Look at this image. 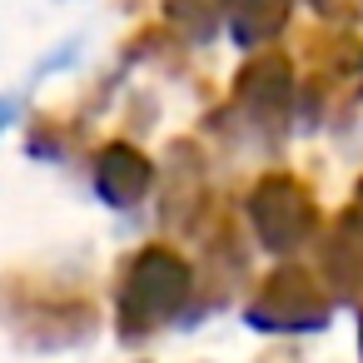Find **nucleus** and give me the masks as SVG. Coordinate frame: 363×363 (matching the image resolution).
<instances>
[{
	"instance_id": "obj_1",
	"label": "nucleus",
	"mask_w": 363,
	"mask_h": 363,
	"mask_svg": "<svg viewBox=\"0 0 363 363\" xmlns=\"http://www.w3.org/2000/svg\"><path fill=\"white\" fill-rule=\"evenodd\" d=\"M189 298H194L189 259L169 244H150L125 264L115 284V328L125 343H145L150 333L174 323L189 308Z\"/></svg>"
},
{
	"instance_id": "obj_2",
	"label": "nucleus",
	"mask_w": 363,
	"mask_h": 363,
	"mask_svg": "<svg viewBox=\"0 0 363 363\" xmlns=\"http://www.w3.org/2000/svg\"><path fill=\"white\" fill-rule=\"evenodd\" d=\"M328 313H333L328 289L298 264L274 269L244 303L249 328H264V333H318L328 323Z\"/></svg>"
},
{
	"instance_id": "obj_3",
	"label": "nucleus",
	"mask_w": 363,
	"mask_h": 363,
	"mask_svg": "<svg viewBox=\"0 0 363 363\" xmlns=\"http://www.w3.org/2000/svg\"><path fill=\"white\" fill-rule=\"evenodd\" d=\"M249 219L269 254H294L318 234V204L294 174H264L249 194Z\"/></svg>"
},
{
	"instance_id": "obj_4",
	"label": "nucleus",
	"mask_w": 363,
	"mask_h": 363,
	"mask_svg": "<svg viewBox=\"0 0 363 363\" xmlns=\"http://www.w3.org/2000/svg\"><path fill=\"white\" fill-rule=\"evenodd\" d=\"M323 279L333 294L358 298L363 294V209H343L338 224L323 239Z\"/></svg>"
},
{
	"instance_id": "obj_5",
	"label": "nucleus",
	"mask_w": 363,
	"mask_h": 363,
	"mask_svg": "<svg viewBox=\"0 0 363 363\" xmlns=\"http://www.w3.org/2000/svg\"><path fill=\"white\" fill-rule=\"evenodd\" d=\"M150 179H155V164L140 150H130V145H110L95 160V189L115 209H135L150 194Z\"/></svg>"
},
{
	"instance_id": "obj_6",
	"label": "nucleus",
	"mask_w": 363,
	"mask_h": 363,
	"mask_svg": "<svg viewBox=\"0 0 363 363\" xmlns=\"http://www.w3.org/2000/svg\"><path fill=\"white\" fill-rule=\"evenodd\" d=\"M239 100H244V110L259 120V125H284V105H289V70L279 65V60H259V65H249L244 70V80H239Z\"/></svg>"
},
{
	"instance_id": "obj_7",
	"label": "nucleus",
	"mask_w": 363,
	"mask_h": 363,
	"mask_svg": "<svg viewBox=\"0 0 363 363\" xmlns=\"http://www.w3.org/2000/svg\"><path fill=\"white\" fill-rule=\"evenodd\" d=\"M284 26V0H234V35L244 45L274 35Z\"/></svg>"
},
{
	"instance_id": "obj_8",
	"label": "nucleus",
	"mask_w": 363,
	"mask_h": 363,
	"mask_svg": "<svg viewBox=\"0 0 363 363\" xmlns=\"http://www.w3.org/2000/svg\"><path fill=\"white\" fill-rule=\"evenodd\" d=\"M358 348H363V303H358Z\"/></svg>"
},
{
	"instance_id": "obj_9",
	"label": "nucleus",
	"mask_w": 363,
	"mask_h": 363,
	"mask_svg": "<svg viewBox=\"0 0 363 363\" xmlns=\"http://www.w3.org/2000/svg\"><path fill=\"white\" fill-rule=\"evenodd\" d=\"M353 204H358V209H363V184H358V194H353Z\"/></svg>"
}]
</instances>
